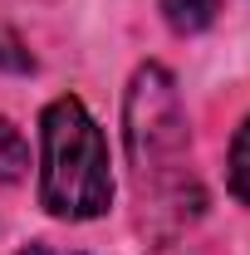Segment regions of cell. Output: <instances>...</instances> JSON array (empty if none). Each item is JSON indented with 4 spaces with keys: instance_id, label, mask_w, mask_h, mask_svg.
<instances>
[{
    "instance_id": "277c9868",
    "label": "cell",
    "mask_w": 250,
    "mask_h": 255,
    "mask_svg": "<svg viewBox=\"0 0 250 255\" xmlns=\"http://www.w3.org/2000/svg\"><path fill=\"white\" fill-rule=\"evenodd\" d=\"M25 172H30V142L10 118H0V182H20Z\"/></svg>"
},
{
    "instance_id": "3957f363",
    "label": "cell",
    "mask_w": 250,
    "mask_h": 255,
    "mask_svg": "<svg viewBox=\"0 0 250 255\" xmlns=\"http://www.w3.org/2000/svg\"><path fill=\"white\" fill-rule=\"evenodd\" d=\"M216 10H221V0H162V15H167V25L177 34L206 30L216 20Z\"/></svg>"
},
{
    "instance_id": "8992f818",
    "label": "cell",
    "mask_w": 250,
    "mask_h": 255,
    "mask_svg": "<svg viewBox=\"0 0 250 255\" xmlns=\"http://www.w3.org/2000/svg\"><path fill=\"white\" fill-rule=\"evenodd\" d=\"M25 255H64V251H49V246H30ZM69 255H74V251H69Z\"/></svg>"
},
{
    "instance_id": "7a4b0ae2",
    "label": "cell",
    "mask_w": 250,
    "mask_h": 255,
    "mask_svg": "<svg viewBox=\"0 0 250 255\" xmlns=\"http://www.w3.org/2000/svg\"><path fill=\"white\" fill-rule=\"evenodd\" d=\"M44 167H39V201L59 221H94L113 201L108 142L79 98H54L39 118Z\"/></svg>"
},
{
    "instance_id": "5b68a950",
    "label": "cell",
    "mask_w": 250,
    "mask_h": 255,
    "mask_svg": "<svg viewBox=\"0 0 250 255\" xmlns=\"http://www.w3.org/2000/svg\"><path fill=\"white\" fill-rule=\"evenodd\" d=\"M231 191L250 206V118L241 123L236 142H231Z\"/></svg>"
},
{
    "instance_id": "6da1fadb",
    "label": "cell",
    "mask_w": 250,
    "mask_h": 255,
    "mask_svg": "<svg viewBox=\"0 0 250 255\" xmlns=\"http://www.w3.org/2000/svg\"><path fill=\"white\" fill-rule=\"evenodd\" d=\"M127 162L142 201V221L172 211V231L187 226L201 206V191L191 177V147H187V118L172 89L167 69H137L127 89Z\"/></svg>"
}]
</instances>
